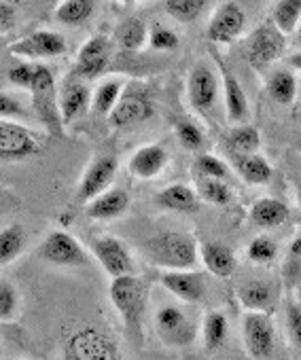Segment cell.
<instances>
[{
	"label": "cell",
	"instance_id": "41",
	"mask_svg": "<svg viewBox=\"0 0 301 360\" xmlns=\"http://www.w3.org/2000/svg\"><path fill=\"white\" fill-rule=\"evenodd\" d=\"M177 45H179V37L172 30H168L160 24H155L153 28H150V47L153 49L168 51V49H177Z\"/></svg>",
	"mask_w": 301,
	"mask_h": 360
},
{
	"label": "cell",
	"instance_id": "48",
	"mask_svg": "<svg viewBox=\"0 0 301 360\" xmlns=\"http://www.w3.org/2000/svg\"><path fill=\"white\" fill-rule=\"evenodd\" d=\"M295 148H297V153L301 155V136H299V138L295 140Z\"/></svg>",
	"mask_w": 301,
	"mask_h": 360
},
{
	"label": "cell",
	"instance_id": "37",
	"mask_svg": "<svg viewBox=\"0 0 301 360\" xmlns=\"http://www.w3.org/2000/svg\"><path fill=\"white\" fill-rule=\"evenodd\" d=\"M278 255V246L271 238L267 236H259L250 242L248 246V259L259 263V265H265V263H271Z\"/></svg>",
	"mask_w": 301,
	"mask_h": 360
},
{
	"label": "cell",
	"instance_id": "44",
	"mask_svg": "<svg viewBox=\"0 0 301 360\" xmlns=\"http://www.w3.org/2000/svg\"><path fill=\"white\" fill-rule=\"evenodd\" d=\"M24 115H26L24 106L15 98H11V96L0 91V119H5V117H24Z\"/></svg>",
	"mask_w": 301,
	"mask_h": 360
},
{
	"label": "cell",
	"instance_id": "16",
	"mask_svg": "<svg viewBox=\"0 0 301 360\" xmlns=\"http://www.w3.org/2000/svg\"><path fill=\"white\" fill-rule=\"evenodd\" d=\"M108 66V41L104 37H91L77 56L72 75L77 79H96Z\"/></svg>",
	"mask_w": 301,
	"mask_h": 360
},
{
	"label": "cell",
	"instance_id": "32",
	"mask_svg": "<svg viewBox=\"0 0 301 360\" xmlns=\"http://www.w3.org/2000/svg\"><path fill=\"white\" fill-rule=\"evenodd\" d=\"M24 244H26V236L20 225H11L0 231V265H5L13 261L15 257H20L24 250Z\"/></svg>",
	"mask_w": 301,
	"mask_h": 360
},
{
	"label": "cell",
	"instance_id": "25",
	"mask_svg": "<svg viewBox=\"0 0 301 360\" xmlns=\"http://www.w3.org/2000/svg\"><path fill=\"white\" fill-rule=\"evenodd\" d=\"M250 217H252V223H255L257 227L271 229V227L282 225V223L288 219V208H286V204H282L280 200L263 198V200H259V202L252 206Z\"/></svg>",
	"mask_w": 301,
	"mask_h": 360
},
{
	"label": "cell",
	"instance_id": "18",
	"mask_svg": "<svg viewBox=\"0 0 301 360\" xmlns=\"http://www.w3.org/2000/svg\"><path fill=\"white\" fill-rule=\"evenodd\" d=\"M162 284L185 303H198L206 295L204 278L193 271H166Z\"/></svg>",
	"mask_w": 301,
	"mask_h": 360
},
{
	"label": "cell",
	"instance_id": "2",
	"mask_svg": "<svg viewBox=\"0 0 301 360\" xmlns=\"http://www.w3.org/2000/svg\"><path fill=\"white\" fill-rule=\"evenodd\" d=\"M110 301L115 309L121 314L127 330L138 333L140 330V320L144 314V303H146V284L142 278L127 274L121 278H113L110 284Z\"/></svg>",
	"mask_w": 301,
	"mask_h": 360
},
{
	"label": "cell",
	"instance_id": "36",
	"mask_svg": "<svg viewBox=\"0 0 301 360\" xmlns=\"http://www.w3.org/2000/svg\"><path fill=\"white\" fill-rule=\"evenodd\" d=\"M119 98H121V83L119 81H108V83H102L96 89L91 106H94L96 112L108 115L115 108V104H117Z\"/></svg>",
	"mask_w": 301,
	"mask_h": 360
},
{
	"label": "cell",
	"instance_id": "24",
	"mask_svg": "<svg viewBox=\"0 0 301 360\" xmlns=\"http://www.w3.org/2000/svg\"><path fill=\"white\" fill-rule=\"evenodd\" d=\"M202 261L206 269L217 278H229L236 269V257L219 242H206L202 246Z\"/></svg>",
	"mask_w": 301,
	"mask_h": 360
},
{
	"label": "cell",
	"instance_id": "4",
	"mask_svg": "<svg viewBox=\"0 0 301 360\" xmlns=\"http://www.w3.org/2000/svg\"><path fill=\"white\" fill-rule=\"evenodd\" d=\"M30 91H32V104H34L39 119L47 127V131H51L53 136H60L64 123H62V115H60V100H58V91H56L53 72L47 66L37 64V75L30 85Z\"/></svg>",
	"mask_w": 301,
	"mask_h": 360
},
{
	"label": "cell",
	"instance_id": "47",
	"mask_svg": "<svg viewBox=\"0 0 301 360\" xmlns=\"http://www.w3.org/2000/svg\"><path fill=\"white\" fill-rule=\"evenodd\" d=\"M295 45L301 47V22H299V26H297V30H295Z\"/></svg>",
	"mask_w": 301,
	"mask_h": 360
},
{
	"label": "cell",
	"instance_id": "39",
	"mask_svg": "<svg viewBox=\"0 0 301 360\" xmlns=\"http://www.w3.org/2000/svg\"><path fill=\"white\" fill-rule=\"evenodd\" d=\"M196 167H198V176L219 178V180H227L229 178L227 165L219 157H214V155H202V157H198Z\"/></svg>",
	"mask_w": 301,
	"mask_h": 360
},
{
	"label": "cell",
	"instance_id": "35",
	"mask_svg": "<svg viewBox=\"0 0 301 360\" xmlns=\"http://www.w3.org/2000/svg\"><path fill=\"white\" fill-rule=\"evenodd\" d=\"M208 0H166V11L177 22L189 24L202 15Z\"/></svg>",
	"mask_w": 301,
	"mask_h": 360
},
{
	"label": "cell",
	"instance_id": "34",
	"mask_svg": "<svg viewBox=\"0 0 301 360\" xmlns=\"http://www.w3.org/2000/svg\"><path fill=\"white\" fill-rule=\"evenodd\" d=\"M117 41L123 49L127 51H136L144 45L146 41V26L142 24V20L138 18H129L125 20L119 30H117Z\"/></svg>",
	"mask_w": 301,
	"mask_h": 360
},
{
	"label": "cell",
	"instance_id": "31",
	"mask_svg": "<svg viewBox=\"0 0 301 360\" xmlns=\"http://www.w3.org/2000/svg\"><path fill=\"white\" fill-rule=\"evenodd\" d=\"M229 333V324L223 311H208L206 320H204V345L206 349L214 352L219 349Z\"/></svg>",
	"mask_w": 301,
	"mask_h": 360
},
{
	"label": "cell",
	"instance_id": "17",
	"mask_svg": "<svg viewBox=\"0 0 301 360\" xmlns=\"http://www.w3.org/2000/svg\"><path fill=\"white\" fill-rule=\"evenodd\" d=\"M221 70V81H223V96H225V108H227V119L236 125L244 123L248 119V100L246 94L240 85V81L229 72V68L223 64V60L214 53Z\"/></svg>",
	"mask_w": 301,
	"mask_h": 360
},
{
	"label": "cell",
	"instance_id": "19",
	"mask_svg": "<svg viewBox=\"0 0 301 360\" xmlns=\"http://www.w3.org/2000/svg\"><path fill=\"white\" fill-rule=\"evenodd\" d=\"M166 163H168V153L160 144H144L132 155L129 172L140 180H148L155 178L166 167Z\"/></svg>",
	"mask_w": 301,
	"mask_h": 360
},
{
	"label": "cell",
	"instance_id": "40",
	"mask_svg": "<svg viewBox=\"0 0 301 360\" xmlns=\"http://www.w3.org/2000/svg\"><path fill=\"white\" fill-rule=\"evenodd\" d=\"M18 311V292L7 282L0 280V320H9Z\"/></svg>",
	"mask_w": 301,
	"mask_h": 360
},
{
	"label": "cell",
	"instance_id": "9",
	"mask_svg": "<svg viewBox=\"0 0 301 360\" xmlns=\"http://www.w3.org/2000/svg\"><path fill=\"white\" fill-rule=\"evenodd\" d=\"M187 94H189V104L193 106V110L206 115L214 108L217 96H219V81L208 64L200 62L191 68Z\"/></svg>",
	"mask_w": 301,
	"mask_h": 360
},
{
	"label": "cell",
	"instance_id": "7",
	"mask_svg": "<svg viewBox=\"0 0 301 360\" xmlns=\"http://www.w3.org/2000/svg\"><path fill=\"white\" fill-rule=\"evenodd\" d=\"M41 150L37 136L20 123L0 119V159L3 161H22Z\"/></svg>",
	"mask_w": 301,
	"mask_h": 360
},
{
	"label": "cell",
	"instance_id": "46",
	"mask_svg": "<svg viewBox=\"0 0 301 360\" xmlns=\"http://www.w3.org/2000/svg\"><path fill=\"white\" fill-rule=\"evenodd\" d=\"M286 62H288V66H290V68H295V70H299V72H301V51H297V53L288 56V58H286Z\"/></svg>",
	"mask_w": 301,
	"mask_h": 360
},
{
	"label": "cell",
	"instance_id": "28",
	"mask_svg": "<svg viewBox=\"0 0 301 360\" xmlns=\"http://www.w3.org/2000/svg\"><path fill=\"white\" fill-rule=\"evenodd\" d=\"M238 297L250 311H265L271 301V290L263 280H250L238 288Z\"/></svg>",
	"mask_w": 301,
	"mask_h": 360
},
{
	"label": "cell",
	"instance_id": "5",
	"mask_svg": "<svg viewBox=\"0 0 301 360\" xmlns=\"http://www.w3.org/2000/svg\"><path fill=\"white\" fill-rule=\"evenodd\" d=\"M284 47H286V34L271 20V22L257 26L250 32L244 45V53L250 64L267 66L284 53Z\"/></svg>",
	"mask_w": 301,
	"mask_h": 360
},
{
	"label": "cell",
	"instance_id": "30",
	"mask_svg": "<svg viewBox=\"0 0 301 360\" xmlns=\"http://www.w3.org/2000/svg\"><path fill=\"white\" fill-rule=\"evenodd\" d=\"M198 195L214 206H225L231 202V189L227 185V180H219V178L198 176Z\"/></svg>",
	"mask_w": 301,
	"mask_h": 360
},
{
	"label": "cell",
	"instance_id": "49",
	"mask_svg": "<svg viewBox=\"0 0 301 360\" xmlns=\"http://www.w3.org/2000/svg\"><path fill=\"white\" fill-rule=\"evenodd\" d=\"M297 200H299V206H301V187H299V193H297Z\"/></svg>",
	"mask_w": 301,
	"mask_h": 360
},
{
	"label": "cell",
	"instance_id": "26",
	"mask_svg": "<svg viewBox=\"0 0 301 360\" xmlns=\"http://www.w3.org/2000/svg\"><path fill=\"white\" fill-rule=\"evenodd\" d=\"M267 94L271 100H276L282 106H288L295 102L297 96V81L290 70H276L267 81Z\"/></svg>",
	"mask_w": 301,
	"mask_h": 360
},
{
	"label": "cell",
	"instance_id": "11",
	"mask_svg": "<svg viewBox=\"0 0 301 360\" xmlns=\"http://www.w3.org/2000/svg\"><path fill=\"white\" fill-rule=\"evenodd\" d=\"M150 115H153V104H150L146 94L138 91V89H129V91L121 94L115 108L108 112V125L110 127H127V125H136V123L148 119Z\"/></svg>",
	"mask_w": 301,
	"mask_h": 360
},
{
	"label": "cell",
	"instance_id": "3",
	"mask_svg": "<svg viewBox=\"0 0 301 360\" xmlns=\"http://www.w3.org/2000/svg\"><path fill=\"white\" fill-rule=\"evenodd\" d=\"M64 360H123L119 345L96 326H83L66 339Z\"/></svg>",
	"mask_w": 301,
	"mask_h": 360
},
{
	"label": "cell",
	"instance_id": "29",
	"mask_svg": "<svg viewBox=\"0 0 301 360\" xmlns=\"http://www.w3.org/2000/svg\"><path fill=\"white\" fill-rule=\"evenodd\" d=\"M227 144L231 146L233 153H242V155H250L257 153L261 146V134L255 125H236L229 136H227Z\"/></svg>",
	"mask_w": 301,
	"mask_h": 360
},
{
	"label": "cell",
	"instance_id": "21",
	"mask_svg": "<svg viewBox=\"0 0 301 360\" xmlns=\"http://www.w3.org/2000/svg\"><path fill=\"white\" fill-rule=\"evenodd\" d=\"M129 206V198L123 189H110L102 195L94 198L87 204V214L96 221H108L121 217Z\"/></svg>",
	"mask_w": 301,
	"mask_h": 360
},
{
	"label": "cell",
	"instance_id": "13",
	"mask_svg": "<svg viewBox=\"0 0 301 360\" xmlns=\"http://www.w3.org/2000/svg\"><path fill=\"white\" fill-rule=\"evenodd\" d=\"M91 250L98 259V263L104 267V271L110 278H121L132 274V255L125 248V244L117 238H98L91 244Z\"/></svg>",
	"mask_w": 301,
	"mask_h": 360
},
{
	"label": "cell",
	"instance_id": "12",
	"mask_svg": "<svg viewBox=\"0 0 301 360\" xmlns=\"http://www.w3.org/2000/svg\"><path fill=\"white\" fill-rule=\"evenodd\" d=\"M244 24H246V15L242 7L236 3H223L214 11L208 24V39L217 45H227L240 37Z\"/></svg>",
	"mask_w": 301,
	"mask_h": 360
},
{
	"label": "cell",
	"instance_id": "27",
	"mask_svg": "<svg viewBox=\"0 0 301 360\" xmlns=\"http://www.w3.org/2000/svg\"><path fill=\"white\" fill-rule=\"evenodd\" d=\"M94 7L96 0H62L56 11V20L64 26H79L91 18Z\"/></svg>",
	"mask_w": 301,
	"mask_h": 360
},
{
	"label": "cell",
	"instance_id": "8",
	"mask_svg": "<svg viewBox=\"0 0 301 360\" xmlns=\"http://www.w3.org/2000/svg\"><path fill=\"white\" fill-rule=\"evenodd\" d=\"M155 328L164 343L172 347H185L196 339V326L187 314L177 305H166L155 316Z\"/></svg>",
	"mask_w": 301,
	"mask_h": 360
},
{
	"label": "cell",
	"instance_id": "38",
	"mask_svg": "<svg viewBox=\"0 0 301 360\" xmlns=\"http://www.w3.org/2000/svg\"><path fill=\"white\" fill-rule=\"evenodd\" d=\"M174 131H177V138H179V142L185 146V148H189V150H198L202 144H204V134L200 131V127L196 125V123H191V121H179L177 125H174Z\"/></svg>",
	"mask_w": 301,
	"mask_h": 360
},
{
	"label": "cell",
	"instance_id": "23",
	"mask_svg": "<svg viewBox=\"0 0 301 360\" xmlns=\"http://www.w3.org/2000/svg\"><path fill=\"white\" fill-rule=\"evenodd\" d=\"M233 163L238 174L246 180L248 185H265L271 178V165L257 153L250 155H242V153H233Z\"/></svg>",
	"mask_w": 301,
	"mask_h": 360
},
{
	"label": "cell",
	"instance_id": "14",
	"mask_svg": "<svg viewBox=\"0 0 301 360\" xmlns=\"http://www.w3.org/2000/svg\"><path fill=\"white\" fill-rule=\"evenodd\" d=\"M117 174V159L110 155L98 157L85 172L83 180H81V187H79V200L81 202H91L94 198L102 195L108 185L113 183V178Z\"/></svg>",
	"mask_w": 301,
	"mask_h": 360
},
{
	"label": "cell",
	"instance_id": "50",
	"mask_svg": "<svg viewBox=\"0 0 301 360\" xmlns=\"http://www.w3.org/2000/svg\"><path fill=\"white\" fill-rule=\"evenodd\" d=\"M3 47H5V39H3V37H0V49H3Z\"/></svg>",
	"mask_w": 301,
	"mask_h": 360
},
{
	"label": "cell",
	"instance_id": "33",
	"mask_svg": "<svg viewBox=\"0 0 301 360\" xmlns=\"http://www.w3.org/2000/svg\"><path fill=\"white\" fill-rule=\"evenodd\" d=\"M299 22H301V0H278L274 11V24L284 34H290L297 30Z\"/></svg>",
	"mask_w": 301,
	"mask_h": 360
},
{
	"label": "cell",
	"instance_id": "15",
	"mask_svg": "<svg viewBox=\"0 0 301 360\" xmlns=\"http://www.w3.org/2000/svg\"><path fill=\"white\" fill-rule=\"evenodd\" d=\"M66 51V39L58 32H34L15 45H11V53L18 58H56Z\"/></svg>",
	"mask_w": 301,
	"mask_h": 360
},
{
	"label": "cell",
	"instance_id": "20",
	"mask_svg": "<svg viewBox=\"0 0 301 360\" xmlns=\"http://www.w3.org/2000/svg\"><path fill=\"white\" fill-rule=\"evenodd\" d=\"M155 204L164 210L170 212H183V214H193L200 210V198L198 193L187 187V185H172L166 187L155 195Z\"/></svg>",
	"mask_w": 301,
	"mask_h": 360
},
{
	"label": "cell",
	"instance_id": "6",
	"mask_svg": "<svg viewBox=\"0 0 301 360\" xmlns=\"http://www.w3.org/2000/svg\"><path fill=\"white\" fill-rule=\"evenodd\" d=\"M242 337L246 352L257 358L265 360L274 354L276 345V330L274 322L265 311H248L242 320Z\"/></svg>",
	"mask_w": 301,
	"mask_h": 360
},
{
	"label": "cell",
	"instance_id": "45",
	"mask_svg": "<svg viewBox=\"0 0 301 360\" xmlns=\"http://www.w3.org/2000/svg\"><path fill=\"white\" fill-rule=\"evenodd\" d=\"M15 24V9L7 3H0V37L7 34Z\"/></svg>",
	"mask_w": 301,
	"mask_h": 360
},
{
	"label": "cell",
	"instance_id": "22",
	"mask_svg": "<svg viewBox=\"0 0 301 360\" xmlns=\"http://www.w3.org/2000/svg\"><path fill=\"white\" fill-rule=\"evenodd\" d=\"M60 115L62 123L68 125L72 123L89 104V89L81 81H68L60 94Z\"/></svg>",
	"mask_w": 301,
	"mask_h": 360
},
{
	"label": "cell",
	"instance_id": "1",
	"mask_svg": "<svg viewBox=\"0 0 301 360\" xmlns=\"http://www.w3.org/2000/svg\"><path fill=\"white\" fill-rule=\"evenodd\" d=\"M146 252L168 271H191L198 263V242L185 231H166L146 242Z\"/></svg>",
	"mask_w": 301,
	"mask_h": 360
},
{
	"label": "cell",
	"instance_id": "42",
	"mask_svg": "<svg viewBox=\"0 0 301 360\" xmlns=\"http://www.w3.org/2000/svg\"><path fill=\"white\" fill-rule=\"evenodd\" d=\"M34 75H37V64H18L9 70V81L18 87L30 89Z\"/></svg>",
	"mask_w": 301,
	"mask_h": 360
},
{
	"label": "cell",
	"instance_id": "10",
	"mask_svg": "<svg viewBox=\"0 0 301 360\" xmlns=\"http://www.w3.org/2000/svg\"><path fill=\"white\" fill-rule=\"evenodd\" d=\"M39 252L45 261L56 263V265H70V267L87 265V255H85L83 246L68 231L49 233L45 238V242L41 244Z\"/></svg>",
	"mask_w": 301,
	"mask_h": 360
},
{
	"label": "cell",
	"instance_id": "43",
	"mask_svg": "<svg viewBox=\"0 0 301 360\" xmlns=\"http://www.w3.org/2000/svg\"><path fill=\"white\" fill-rule=\"evenodd\" d=\"M286 328L297 347H301V307L295 303L286 305Z\"/></svg>",
	"mask_w": 301,
	"mask_h": 360
}]
</instances>
